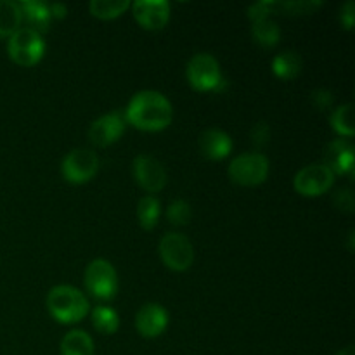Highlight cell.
I'll use <instances>...</instances> for the list:
<instances>
[{
    "mask_svg": "<svg viewBox=\"0 0 355 355\" xmlns=\"http://www.w3.org/2000/svg\"><path fill=\"white\" fill-rule=\"evenodd\" d=\"M172 118V104L156 90H142L135 94L125 110V121L146 132L163 130L168 127Z\"/></svg>",
    "mask_w": 355,
    "mask_h": 355,
    "instance_id": "cell-1",
    "label": "cell"
},
{
    "mask_svg": "<svg viewBox=\"0 0 355 355\" xmlns=\"http://www.w3.org/2000/svg\"><path fill=\"white\" fill-rule=\"evenodd\" d=\"M47 307L54 319H58L62 324H73V322L82 321L90 311L85 295L76 288L66 286V284L55 286L49 291Z\"/></svg>",
    "mask_w": 355,
    "mask_h": 355,
    "instance_id": "cell-2",
    "label": "cell"
},
{
    "mask_svg": "<svg viewBox=\"0 0 355 355\" xmlns=\"http://www.w3.org/2000/svg\"><path fill=\"white\" fill-rule=\"evenodd\" d=\"M187 80L196 90H220L224 87V78L220 73V64L211 54L201 52V54L193 55L187 62Z\"/></svg>",
    "mask_w": 355,
    "mask_h": 355,
    "instance_id": "cell-3",
    "label": "cell"
},
{
    "mask_svg": "<svg viewBox=\"0 0 355 355\" xmlns=\"http://www.w3.org/2000/svg\"><path fill=\"white\" fill-rule=\"evenodd\" d=\"M10 59L19 66H35L45 52L44 38L31 28H19L7 45Z\"/></svg>",
    "mask_w": 355,
    "mask_h": 355,
    "instance_id": "cell-4",
    "label": "cell"
},
{
    "mask_svg": "<svg viewBox=\"0 0 355 355\" xmlns=\"http://www.w3.org/2000/svg\"><path fill=\"white\" fill-rule=\"evenodd\" d=\"M269 175V159L262 153L236 156L229 165V177L239 186H259Z\"/></svg>",
    "mask_w": 355,
    "mask_h": 355,
    "instance_id": "cell-5",
    "label": "cell"
},
{
    "mask_svg": "<svg viewBox=\"0 0 355 355\" xmlns=\"http://www.w3.org/2000/svg\"><path fill=\"white\" fill-rule=\"evenodd\" d=\"M85 286L97 300H111L118 291L116 270L107 260H92L85 270Z\"/></svg>",
    "mask_w": 355,
    "mask_h": 355,
    "instance_id": "cell-6",
    "label": "cell"
},
{
    "mask_svg": "<svg viewBox=\"0 0 355 355\" xmlns=\"http://www.w3.org/2000/svg\"><path fill=\"white\" fill-rule=\"evenodd\" d=\"M159 257L168 269L182 272L193 266L194 250L186 236L180 232H168L159 241Z\"/></svg>",
    "mask_w": 355,
    "mask_h": 355,
    "instance_id": "cell-7",
    "label": "cell"
},
{
    "mask_svg": "<svg viewBox=\"0 0 355 355\" xmlns=\"http://www.w3.org/2000/svg\"><path fill=\"white\" fill-rule=\"evenodd\" d=\"M99 170V158L90 149H73L62 159L61 172L68 182L83 184L92 179Z\"/></svg>",
    "mask_w": 355,
    "mask_h": 355,
    "instance_id": "cell-8",
    "label": "cell"
},
{
    "mask_svg": "<svg viewBox=\"0 0 355 355\" xmlns=\"http://www.w3.org/2000/svg\"><path fill=\"white\" fill-rule=\"evenodd\" d=\"M333 182H335V173L324 163L307 165L293 179L295 191L311 198L324 194L333 186Z\"/></svg>",
    "mask_w": 355,
    "mask_h": 355,
    "instance_id": "cell-9",
    "label": "cell"
},
{
    "mask_svg": "<svg viewBox=\"0 0 355 355\" xmlns=\"http://www.w3.org/2000/svg\"><path fill=\"white\" fill-rule=\"evenodd\" d=\"M134 177L148 193H158L166 186V170L155 156L139 155L134 159Z\"/></svg>",
    "mask_w": 355,
    "mask_h": 355,
    "instance_id": "cell-10",
    "label": "cell"
},
{
    "mask_svg": "<svg viewBox=\"0 0 355 355\" xmlns=\"http://www.w3.org/2000/svg\"><path fill=\"white\" fill-rule=\"evenodd\" d=\"M125 116L118 111H113L110 114L97 118L89 128V141L92 144L99 146V148H106V146L113 144L118 139L123 135L125 132Z\"/></svg>",
    "mask_w": 355,
    "mask_h": 355,
    "instance_id": "cell-11",
    "label": "cell"
},
{
    "mask_svg": "<svg viewBox=\"0 0 355 355\" xmlns=\"http://www.w3.org/2000/svg\"><path fill=\"white\" fill-rule=\"evenodd\" d=\"M134 17L146 30H162L170 17V3L166 0H137L130 3Z\"/></svg>",
    "mask_w": 355,
    "mask_h": 355,
    "instance_id": "cell-12",
    "label": "cell"
},
{
    "mask_svg": "<svg viewBox=\"0 0 355 355\" xmlns=\"http://www.w3.org/2000/svg\"><path fill=\"white\" fill-rule=\"evenodd\" d=\"M168 324V314L165 309L158 304H146L139 309L135 315V326L137 331L144 338H156L162 335Z\"/></svg>",
    "mask_w": 355,
    "mask_h": 355,
    "instance_id": "cell-13",
    "label": "cell"
},
{
    "mask_svg": "<svg viewBox=\"0 0 355 355\" xmlns=\"http://www.w3.org/2000/svg\"><path fill=\"white\" fill-rule=\"evenodd\" d=\"M324 165L333 173H342V175L354 177V148L343 139L333 141L326 148Z\"/></svg>",
    "mask_w": 355,
    "mask_h": 355,
    "instance_id": "cell-14",
    "label": "cell"
},
{
    "mask_svg": "<svg viewBox=\"0 0 355 355\" xmlns=\"http://www.w3.org/2000/svg\"><path fill=\"white\" fill-rule=\"evenodd\" d=\"M200 149L207 158L224 159L232 149V141L225 132L218 128H208L200 135Z\"/></svg>",
    "mask_w": 355,
    "mask_h": 355,
    "instance_id": "cell-15",
    "label": "cell"
},
{
    "mask_svg": "<svg viewBox=\"0 0 355 355\" xmlns=\"http://www.w3.org/2000/svg\"><path fill=\"white\" fill-rule=\"evenodd\" d=\"M21 7V12L26 17V21L30 23L31 30H35L37 33H44L49 30V24H51V10H49V3L40 2V0H24V2H17Z\"/></svg>",
    "mask_w": 355,
    "mask_h": 355,
    "instance_id": "cell-16",
    "label": "cell"
},
{
    "mask_svg": "<svg viewBox=\"0 0 355 355\" xmlns=\"http://www.w3.org/2000/svg\"><path fill=\"white\" fill-rule=\"evenodd\" d=\"M23 12L17 2L12 0H0V38L12 37L21 26Z\"/></svg>",
    "mask_w": 355,
    "mask_h": 355,
    "instance_id": "cell-17",
    "label": "cell"
},
{
    "mask_svg": "<svg viewBox=\"0 0 355 355\" xmlns=\"http://www.w3.org/2000/svg\"><path fill=\"white\" fill-rule=\"evenodd\" d=\"M61 355H94V342L83 329H73L62 338Z\"/></svg>",
    "mask_w": 355,
    "mask_h": 355,
    "instance_id": "cell-18",
    "label": "cell"
},
{
    "mask_svg": "<svg viewBox=\"0 0 355 355\" xmlns=\"http://www.w3.org/2000/svg\"><path fill=\"white\" fill-rule=\"evenodd\" d=\"M272 71L283 80H293L302 71V58L295 51H284L272 61Z\"/></svg>",
    "mask_w": 355,
    "mask_h": 355,
    "instance_id": "cell-19",
    "label": "cell"
},
{
    "mask_svg": "<svg viewBox=\"0 0 355 355\" xmlns=\"http://www.w3.org/2000/svg\"><path fill=\"white\" fill-rule=\"evenodd\" d=\"M252 37L262 47H274V45H277V42L281 38L279 24L270 19V17L253 21Z\"/></svg>",
    "mask_w": 355,
    "mask_h": 355,
    "instance_id": "cell-20",
    "label": "cell"
},
{
    "mask_svg": "<svg viewBox=\"0 0 355 355\" xmlns=\"http://www.w3.org/2000/svg\"><path fill=\"white\" fill-rule=\"evenodd\" d=\"M130 7L128 0H92L89 3V9L92 16L99 19H113L123 14Z\"/></svg>",
    "mask_w": 355,
    "mask_h": 355,
    "instance_id": "cell-21",
    "label": "cell"
},
{
    "mask_svg": "<svg viewBox=\"0 0 355 355\" xmlns=\"http://www.w3.org/2000/svg\"><path fill=\"white\" fill-rule=\"evenodd\" d=\"M92 322L94 328L97 329L103 335H113L114 331L120 326V319L118 314L110 307H104V305H97L92 311Z\"/></svg>",
    "mask_w": 355,
    "mask_h": 355,
    "instance_id": "cell-22",
    "label": "cell"
},
{
    "mask_svg": "<svg viewBox=\"0 0 355 355\" xmlns=\"http://www.w3.org/2000/svg\"><path fill=\"white\" fill-rule=\"evenodd\" d=\"M137 217L146 231L155 229L159 217V201L153 196H144L137 205Z\"/></svg>",
    "mask_w": 355,
    "mask_h": 355,
    "instance_id": "cell-23",
    "label": "cell"
},
{
    "mask_svg": "<svg viewBox=\"0 0 355 355\" xmlns=\"http://www.w3.org/2000/svg\"><path fill=\"white\" fill-rule=\"evenodd\" d=\"M331 125L340 135H343V137H352L355 132L352 104H343V106L336 107L331 114Z\"/></svg>",
    "mask_w": 355,
    "mask_h": 355,
    "instance_id": "cell-24",
    "label": "cell"
},
{
    "mask_svg": "<svg viewBox=\"0 0 355 355\" xmlns=\"http://www.w3.org/2000/svg\"><path fill=\"white\" fill-rule=\"evenodd\" d=\"M272 14H281V2L277 0H263V2H257L248 7V17L252 21L266 19Z\"/></svg>",
    "mask_w": 355,
    "mask_h": 355,
    "instance_id": "cell-25",
    "label": "cell"
},
{
    "mask_svg": "<svg viewBox=\"0 0 355 355\" xmlns=\"http://www.w3.org/2000/svg\"><path fill=\"white\" fill-rule=\"evenodd\" d=\"M166 218L175 225H186L191 220V207L184 200H177L170 203L166 210Z\"/></svg>",
    "mask_w": 355,
    "mask_h": 355,
    "instance_id": "cell-26",
    "label": "cell"
},
{
    "mask_svg": "<svg viewBox=\"0 0 355 355\" xmlns=\"http://www.w3.org/2000/svg\"><path fill=\"white\" fill-rule=\"evenodd\" d=\"M322 6L321 0H295V2H281V12L288 14H312Z\"/></svg>",
    "mask_w": 355,
    "mask_h": 355,
    "instance_id": "cell-27",
    "label": "cell"
},
{
    "mask_svg": "<svg viewBox=\"0 0 355 355\" xmlns=\"http://www.w3.org/2000/svg\"><path fill=\"white\" fill-rule=\"evenodd\" d=\"M333 203L338 210L347 211V214H354V207H355V201H354V194L350 189H340L336 191L335 198H333Z\"/></svg>",
    "mask_w": 355,
    "mask_h": 355,
    "instance_id": "cell-28",
    "label": "cell"
},
{
    "mask_svg": "<svg viewBox=\"0 0 355 355\" xmlns=\"http://www.w3.org/2000/svg\"><path fill=\"white\" fill-rule=\"evenodd\" d=\"M333 101H335V97H333V94L326 89H319L312 94V103H314V106L321 111L329 110Z\"/></svg>",
    "mask_w": 355,
    "mask_h": 355,
    "instance_id": "cell-29",
    "label": "cell"
},
{
    "mask_svg": "<svg viewBox=\"0 0 355 355\" xmlns=\"http://www.w3.org/2000/svg\"><path fill=\"white\" fill-rule=\"evenodd\" d=\"M270 137V128L267 123H257L252 130V141L253 144L263 146Z\"/></svg>",
    "mask_w": 355,
    "mask_h": 355,
    "instance_id": "cell-30",
    "label": "cell"
},
{
    "mask_svg": "<svg viewBox=\"0 0 355 355\" xmlns=\"http://www.w3.org/2000/svg\"><path fill=\"white\" fill-rule=\"evenodd\" d=\"M340 19H342L343 26H345L347 30H352L354 23H355V2L354 0H349V2L342 7V10H340Z\"/></svg>",
    "mask_w": 355,
    "mask_h": 355,
    "instance_id": "cell-31",
    "label": "cell"
},
{
    "mask_svg": "<svg viewBox=\"0 0 355 355\" xmlns=\"http://www.w3.org/2000/svg\"><path fill=\"white\" fill-rule=\"evenodd\" d=\"M49 10H51V17H58V19H62V17H66V14H68V7L64 6V3H51L49 6Z\"/></svg>",
    "mask_w": 355,
    "mask_h": 355,
    "instance_id": "cell-32",
    "label": "cell"
},
{
    "mask_svg": "<svg viewBox=\"0 0 355 355\" xmlns=\"http://www.w3.org/2000/svg\"><path fill=\"white\" fill-rule=\"evenodd\" d=\"M336 355H355V349L352 345H349V347H345L343 350H340V352Z\"/></svg>",
    "mask_w": 355,
    "mask_h": 355,
    "instance_id": "cell-33",
    "label": "cell"
},
{
    "mask_svg": "<svg viewBox=\"0 0 355 355\" xmlns=\"http://www.w3.org/2000/svg\"><path fill=\"white\" fill-rule=\"evenodd\" d=\"M349 250L350 252L354 250V231H350V234H349Z\"/></svg>",
    "mask_w": 355,
    "mask_h": 355,
    "instance_id": "cell-34",
    "label": "cell"
}]
</instances>
